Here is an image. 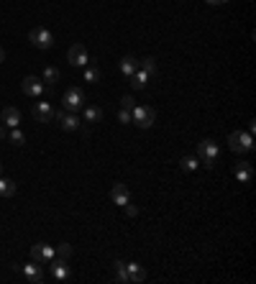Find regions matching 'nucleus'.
Returning a JSON list of instances; mask_svg holds the SVG:
<instances>
[{
	"mask_svg": "<svg viewBox=\"0 0 256 284\" xmlns=\"http://www.w3.org/2000/svg\"><path fill=\"white\" fill-rule=\"evenodd\" d=\"M228 146L233 154H248V151H254V136L248 130H233L228 136Z\"/></svg>",
	"mask_w": 256,
	"mask_h": 284,
	"instance_id": "nucleus-1",
	"label": "nucleus"
},
{
	"mask_svg": "<svg viewBox=\"0 0 256 284\" xmlns=\"http://www.w3.org/2000/svg\"><path fill=\"white\" fill-rule=\"evenodd\" d=\"M131 118L138 128H152L156 123V110L152 105H136L134 110H131Z\"/></svg>",
	"mask_w": 256,
	"mask_h": 284,
	"instance_id": "nucleus-2",
	"label": "nucleus"
},
{
	"mask_svg": "<svg viewBox=\"0 0 256 284\" xmlns=\"http://www.w3.org/2000/svg\"><path fill=\"white\" fill-rule=\"evenodd\" d=\"M198 154H200L202 164H205L208 169H212V166H216V162H218L220 148H218V144H216V141L205 138V141H200V144H198Z\"/></svg>",
	"mask_w": 256,
	"mask_h": 284,
	"instance_id": "nucleus-3",
	"label": "nucleus"
},
{
	"mask_svg": "<svg viewBox=\"0 0 256 284\" xmlns=\"http://www.w3.org/2000/svg\"><path fill=\"white\" fill-rule=\"evenodd\" d=\"M28 38H31V44H34L36 49H52L54 46V34L49 28H44V26L31 28L28 31Z\"/></svg>",
	"mask_w": 256,
	"mask_h": 284,
	"instance_id": "nucleus-4",
	"label": "nucleus"
},
{
	"mask_svg": "<svg viewBox=\"0 0 256 284\" xmlns=\"http://www.w3.org/2000/svg\"><path fill=\"white\" fill-rule=\"evenodd\" d=\"M62 102H64V110H67V113H77L80 108L84 105V95H82V90H77V87H70V90L64 92Z\"/></svg>",
	"mask_w": 256,
	"mask_h": 284,
	"instance_id": "nucleus-5",
	"label": "nucleus"
},
{
	"mask_svg": "<svg viewBox=\"0 0 256 284\" xmlns=\"http://www.w3.org/2000/svg\"><path fill=\"white\" fill-rule=\"evenodd\" d=\"M67 62L72 64V67H88V64H90L88 49H84L82 44H72L70 52H67Z\"/></svg>",
	"mask_w": 256,
	"mask_h": 284,
	"instance_id": "nucleus-6",
	"label": "nucleus"
},
{
	"mask_svg": "<svg viewBox=\"0 0 256 284\" xmlns=\"http://www.w3.org/2000/svg\"><path fill=\"white\" fill-rule=\"evenodd\" d=\"M20 90H24L28 98H38L41 92L46 90V84H44V80H38V77L28 74V77H24V82H20Z\"/></svg>",
	"mask_w": 256,
	"mask_h": 284,
	"instance_id": "nucleus-7",
	"label": "nucleus"
},
{
	"mask_svg": "<svg viewBox=\"0 0 256 284\" xmlns=\"http://www.w3.org/2000/svg\"><path fill=\"white\" fill-rule=\"evenodd\" d=\"M49 274L56 279V282H70V276H72V269L67 266V261H64V258H52L49 261Z\"/></svg>",
	"mask_w": 256,
	"mask_h": 284,
	"instance_id": "nucleus-8",
	"label": "nucleus"
},
{
	"mask_svg": "<svg viewBox=\"0 0 256 284\" xmlns=\"http://www.w3.org/2000/svg\"><path fill=\"white\" fill-rule=\"evenodd\" d=\"M31 258L38 261V264H49V261L54 258V246H49V244H34L31 246Z\"/></svg>",
	"mask_w": 256,
	"mask_h": 284,
	"instance_id": "nucleus-9",
	"label": "nucleus"
},
{
	"mask_svg": "<svg viewBox=\"0 0 256 284\" xmlns=\"http://www.w3.org/2000/svg\"><path fill=\"white\" fill-rule=\"evenodd\" d=\"M20 274H24V279L28 284H41V279H44V272H41L38 261H31V264H24L20 266Z\"/></svg>",
	"mask_w": 256,
	"mask_h": 284,
	"instance_id": "nucleus-10",
	"label": "nucleus"
},
{
	"mask_svg": "<svg viewBox=\"0 0 256 284\" xmlns=\"http://www.w3.org/2000/svg\"><path fill=\"white\" fill-rule=\"evenodd\" d=\"M54 118H56V123H59L64 130H77V128H80V118H77V113L59 110V113H54Z\"/></svg>",
	"mask_w": 256,
	"mask_h": 284,
	"instance_id": "nucleus-11",
	"label": "nucleus"
},
{
	"mask_svg": "<svg viewBox=\"0 0 256 284\" xmlns=\"http://www.w3.org/2000/svg\"><path fill=\"white\" fill-rule=\"evenodd\" d=\"M34 118H36L38 123L54 120V108H52L49 102H36V105H34Z\"/></svg>",
	"mask_w": 256,
	"mask_h": 284,
	"instance_id": "nucleus-12",
	"label": "nucleus"
},
{
	"mask_svg": "<svg viewBox=\"0 0 256 284\" xmlns=\"http://www.w3.org/2000/svg\"><path fill=\"white\" fill-rule=\"evenodd\" d=\"M233 177H236L241 184H248V182H251V177H254L251 164H248V162H238L236 166H233Z\"/></svg>",
	"mask_w": 256,
	"mask_h": 284,
	"instance_id": "nucleus-13",
	"label": "nucleus"
},
{
	"mask_svg": "<svg viewBox=\"0 0 256 284\" xmlns=\"http://www.w3.org/2000/svg\"><path fill=\"white\" fill-rule=\"evenodd\" d=\"M110 200L116 202V205H126V202H131V192H128V187L126 184H113V190H110Z\"/></svg>",
	"mask_w": 256,
	"mask_h": 284,
	"instance_id": "nucleus-14",
	"label": "nucleus"
},
{
	"mask_svg": "<svg viewBox=\"0 0 256 284\" xmlns=\"http://www.w3.org/2000/svg\"><path fill=\"white\" fill-rule=\"evenodd\" d=\"M0 120H3V126H8V128H16L20 123V110H18V108H3Z\"/></svg>",
	"mask_w": 256,
	"mask_h": 284,
	"instance_id": "nucleus-15",
	"label": "nucleus"
},
{
	"mask_svg": "<svg viewBox=\"0 0 256 284\" xmlns=\"http://www.w3.org/2000/svg\"><path fill=\"white\" fill-rule=\"evenodd\" d=\"M136 70H138V59H136L134 54H126V56L120 59V72H123V77L128 80V77H131Z\"/></svg>",
	"mask_w": 256,
	"mask_h": 284,
	"instance_id": "nucleus-16",
	"label": "nucleus"
},
{
	"mask_svg": "<svg viewBox=\"0 0 256 284\" xmlns=\"http://www.w3.org/2000/svg\"><path fill=\"white\" fill-rule=\"evenodd\" d=\"M128 82H131V87H134V90H144V87L148 84V74H146V72L138 67V70H136L131 77H128Z\"/></svg>",
	"mask_w": 256,
	"mask_h": 284,
	"instance_id": "nucleus-17",
	"label": "nucleus"
},
{
	"mask_svg": "<svg viewBox=\"0 0 256 284\" xmlns=\"http://www.w3.org/2000/svg\"><path fill=\"white\" fill-rule=\"evenodd\" d=\"M126 272H128V284L144 282V279H146V272H144V266H138V264H126Z\"/></svg>",
	"mask_w": 256,
	"mask_h": 284,
	"instance_id": "nucleus-18",
	"label": "nucleus"
},
{
	"mask_svg": "<svg viewBox=\"0 0 256 284\" xmlns=\"http://www.w3.org/2000/svg\"><path fill=\"white\" fill-rule=\"evenodd\" d=\"M138 67L148 74V77H154V74H159V64H156V59L154 56H144L141 62H138Z\"/></svg>",
	"mask_w": 256,
	"mask_h": 284,
	"instance_id": "nucleus-19",
	"label": "nucleus"
},
{
	"mask_svg": "<svg viewBox=\"0 0 256 284\" xmlns=\"http://www.w3.org/2000/svg\"><path fill=\"white\" fill-rule=\"evenodd\" d=\"M16 194V182L8 177H0V198H13Z\"/></svg>",
	"mask_w": 256,
	"mask_h": 284,
	"instance_id": "nucleus-20",
	"label": "nucleus"
},
{
	"mask_svg": "<svg viewBox=\"0 0 256 284\" xmlns=\"http://www.w3.org/2000/svg\"><path fill=\"white\" fill-rule=\"evenodd\" d=\"M84 120H88V123H100L102 120V110L98 105H88V108H84Z\"/></svg>",
	"mask_w": 256,
	"mask_h": 284,
	"instance_id": "nucleus-21",
	"label": "nucleus"
},
{
	"mask_svg": "<svg viewBox=\"0 0 256 284\" xmlns=\"http://www.w3.org/2000/svg\"><path fill=\"white\" fill-rule=\"evenodd\" d=\"M180 169H182V172H195V169H200V159H195V156H182V159H180Z\"/></svg>",
	"mask_w": 256,
	"mask_h": 284,
	"instance_id": "nucleus-22",
	"label": "nucleus"
},
{
	"mask_svg": "<svg viewBox=\"0 0 256 284\" xmlns=\"http://www.w3.org/2000/svg\"><path fill=\"white\" fill-rule=\"evenodd\" d=\"M54 256H56V258H64V261H67V258L72 256V246H70V244H59V246L54 248Z\"/></svg>",
	"mask_w": 256,
	"mask_h": 284,
	"instance_id": "nucleus-23",
	"label": "nucleus"
},
{
	"mask_svg": "<svg viewBox=\"0 0 256 284\" xmlns=\"http://www.w3.org/2000/svg\"><path fill=\"white\" fill-rule=\"evenodd\" d=\"M56 80H59V70L56 67H46L44 70V82L52 87V84H56Z\"/></svg>",
	"mask_w": 256,
	"mask_h": 284,
	"instance_id": "nucleus-24",
	"label": "nucleus"
},
{
	"mask_svg": "<svg viewBox=\"0 0 256 284\" xmlns=\"http://www.w3.org/2000/svg\"><path fill=\"white\" fill-rule=\"evenodd\" d=\"M116 276H118V282H123V284H128V272H126V261H116Z\"/></svg>",
	"mask_w": 256,
	"mask_h": 284,
	"instance_id": "nucleus-25",
	"label": "nucleus"
},
{
	"mask_svg": "<svg viewBox=\"0 0 256 284\" xmlns=\"http://www.w3.org/2000/svg\"><path fill=\"white\" fill-rule=\"evenodd\" d=\"M8 138H10V141H13L16 146H20V144H26V136H24V130H20L18 126H16V128L10 130V136H8Z\"/></svg>",
	"mask_w": 256,
	"mask_h": 284,
	"instance_id": "nucleus-26",
	"label": "nucleus"
},
{
	"mask_svg": "<svg viewBox=\"0 0 256 284\" xmlns=\"http://www.w3.org/2000/svg\"><path fill=\"white\" fill-rule=\"evenodd\" d=\"M100 80V70L98 67H88L84 70V82H98Z\"/></svg>",
	"mask_w": 256,
	"mask_h": 284,
	"instance_id": "nucleus-27",
	"label": "nucleus"
},
{
	"mask_svg": "<svg viewBox=\"0 0 256 284\" xmlns=\"http://www.w3.org/2000/svg\"><path fill=\"white\" fill-rule=\"evenodd\" d=\"M120 108H126V110H134V108H136V100H134L131 95H123V98H120Z\"/></svg>",
	"mask_w": 256,
	"mask_h": 284,
	"instance_id": "nucleus-28",
	"label": "nucleus"
},
{
	"mask_svg": "<svg viewBox=\"0 0 256 284\" xmlns=\"http://www.w3.org/2000/svg\"><path fill=\"white\" fill-rule=\"evenodd\" d=\"M118 120H120V123H131V120H134V118H131V110H126V108H120Z\"/></svg>",
	"mask_w": 256,
	"mask_h": 284,
	"instance_id": "nucleus-29",
	"label": "nucleus"
},
{
	"mask_svg": "<svg viewBox=\"0 0 256 284\" xmlns=\"http://www.w3.org/2000/svg\"><path fill=\"white\" fill-rule=\"evenodd\" d=\"M123 208H126V212L131 215V218H136V215H138V208H136V205H131V202H126Z\"/></svg>",
	"mask_w": 256,
	"mask_h": 284,
	"instance_id": "nucleus-30",
	"label": "nucleus"
},
{
	"mask_svg": "<svg viewBox=\"0 0 256 284\" xmlns=\"http://www.w3.org/2000/svg\"><path fill=\"white\" fill-rule=\"evenodd\" d=\"M6 138H8V130H6L3 123H0V141H6Z\"/></svg>",
	"mask_w": 256,
	"mask_h": 284,
	"instance_id": "nucleus-31",
	"label": "nucleus"
},
{
	"mask_svg": "<svg viewBox=\"0 0 256 284\" xmlns=\"http://www.w3.org/2000/svg\"><path fill=\"white\" fill-rule=\"evenodd\" d=\"M3 62H6V52H3V49H0V64H3Z\"/></svg>",
	"mask_w": 256,
	"mask_h": 284,
	"instance_id": "nucleus-32",
	"label": "nucleus"
},
{
	"mask_svg": "<svg viewBox=\"0 0 256 284\" xmlns=\"http://www.w3.org/2000/svg\"><path fill=\"white\" fill-rule=\"evenodd\" d=\"M208 3H210V6H218V3H220V0H208Z\"/></svg>",
	"mask_w": 256,
	"mask_h": 284,
	"instance_id": "nucleus-33",
	"label": "nucleus"
},
{
	"mask_svg": "<svg viewBox=\"0 0 256 284\" xmlns=\"http://www.w3.org/2000/svg\"><path fill=\"white\" fill-rule=\"evenodd\" d=\"M0 174H3V164H0Z\"/></svg>",
	"mask_w": 256,
	"mask_h": 284,
	"instance_id": "nucleus-34",
	"label": "nucleus"
},
{
	"mask_svg": "<svg viewBox=\"0 0 256 284\" xmlns=\"http://www.w3.org/2000/svg\"><path fill=\"white\" fill-rule=\"evenodd\" d=\"M220 3H228V0H220Z\"/></svg>",
	"mask_w": 256,
	"mask_h": 284,
	"instance_id": "nucleus-35",
	"label": "nucleus"
}]
</instances>
